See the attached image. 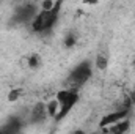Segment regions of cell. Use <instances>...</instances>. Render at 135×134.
<instances>
[{
  "label": "cell",
  "instance_id": "obj_11",
  "mask_svg": "<svg viewBox=\"0 0 135 134\" xmlns=\"http://www.w3.org/2000/svg\"><path fill=\"white\" fill-rule=\"evenodd\" d=\"M39 57L38 55H32L30 59H28V65H30V68H36L38 65H39Z\"/></svg>",
  "mask_w": 135,
  "mask_h": 134
},
{
  "label": "cell",
  "instance_id": "obj_15",
  "mask_svg": "<svg viewBox=\"0 0 135 134\" xmlns=\"http://www.w3.org/2000/svg\"><path fill=\"white\" fill-rule=\"evenodd\" d=\"M74 134H86V133H85V131H82V129H77Z\"/></svg>",
  "mask_w": 135,
  "mask_h": 134
},
{
  "label": "cell",
  "instance_id": "obj_13",
  "mask_svg": "<svg viewBox=\"0 0 135 134\" xmlns=\"http://www.w3.org/2000/svg\"><path fill=\"white\" fill-rule=\"evenodd\" d=\"M54 5H55V2L46 0V2H42V3H41V10H50V8H54Z\"/></svg>",
  "mask_w": 135,
  "mask_h": 134
},
{
  "label": "cell",
  "instance_id": "obj_1",
  "mask_svg": "<svg viewBox=\"0 0 135 134\" xmlns=\"http://www.w3.org/2000/svg\"><path fill=\"white\" fill-rule=\"evenodd\" d=\"M61 6H63L61 2H55L54 8H50V10H39L36 13V16L33 17L32 24H30L32 30L35 33H47V32H50L55 27L57 21H58Z\"/></svg>",
  "mask_w": 135,
  "mask_h": 134
},
{
  "label": "cell",
  "instance_id": "obj_5",
  "mask_svg": "<svg viewBox=\"0 0 135 134\" xmlns=\"http://www.w3.org/2000/svg\"><path fill=\"white\" fill-rule=\"evenodd\" d=\"M127 115H129V109H119V110L105 114V115L101 118V122H99V126H101V129H108L110 126L116 125L118 122L127 118Z\"/></svg>",
  "mask_w": 135,
  "mask_h": 134
},
{
  "label": "cell",
  "instance_id": "obj_9",
  "mask_svg": "<svg viewBox=\"0 0 135 134\" xmlns=\"http://www.w3.org/2000/svg\"><path fill=\"white\" fill-rule=\"evenodd\" d=\"M46 106H47V114H49V117L55 118V117L58 115V110H60V106H58V102H57V100L54 98L52 101L46 102Z\"/></svg>",
  "mask_w": 135,
  "mask_h": 134
},
{
  "label": "cell",
  "instance_id": "obj_16",
  "mask_svg": "<svg viewBox=\"0 0 135 134\" xmlns=\"http://www.w3.org/2000/svg\"><path fill=\"white\" fill-rule=\"evenodd\" d=\"M91 134H102V133H91Z\"/></svg>",
  "mask_w": 135,
  "mask_h": 134
},
{
  "label": "cell",
  "instance_id": "obj_10",
  "mask_svg": "<svg viewBox=\"0 0 135 134\" xmlns=\"http://www.w3.org/2000/svg\"><path fill=\"white\" fill-rule=\"evenodd\" d=\"M108 65V60H107V57L104 55V54H99L98 57H96V62H94V66L98 68V69H105Z\"/></svg>",
  "mask_w": 135,
  "mask_h": 134
},
{
  "label": "cell",
  "instance_id": "obj_6",
  "mask_svg": "<svg viewBox=\"0 0 135 134\" xmlns=\"http://www.w3.org/2000/svg\"><path fill=\"white\" fill-rule=\"evenodd\" d=\"M47 117H49V114H47L46 102H42V101L36 102L32 107L30 114H28V123L30 125H41V123H44L47 120Z\"/></svg>",
  "mask_w": 135,
  "mask_h": 134
},
{
  "label": "cell",
  "instance_id": "obj_7",
  "mask_svg": "<svg viewBox=\"0 0 135 134\" xmlns=\"http://www.w3.org/2000/svg\"><path fill=\"white\" fill-rule=\"evenodd\" d=\"M24 129V122L21 117H9L2 126L0 134H21Z\"/></svg>",
  "mask_w": 135,
  "mask_h": 134
},
{
  "label": "cell",
  "instance_id": "obj_14",
  "mask_svg": "<svg viewBox=\"0 0 135 134\" xmlns=\"http://www.w3.org/2000/svg\"><path fill=\"white\" fill-rule=\"evenodd\" d=\"M74 43H75V36H74V35H68L66 39H65V46L71 47V46H72Z\"/></svg>",
  "mask_w": 135,
  "mask_h": 134
},
{
  "label": "cell",
  "instance_id": "obj_8",
  "mask_svg": "<svg viewBox=\"0 0 135 134\" xmlns=\"http://www.w3.org/2000/svg\"><path fill=\"white\" fill-rule=\"evenodd\" d=\"M129 128H131V122H129L127 118H124V120L118 122L116 125L110 126L108 129H105V133H110V134H126L127 131H129Z\"/></svg>",
  "mask_w": 135,
  "mask_h": 134
},
{
  "label": "cell",
  "instance_id": "obj_12",
  "mask_svg": "<svg viewBox=\"0 0 135 134\" xmlns=\"http://www.w3.org/2000/svg\"><path fill=\"white\" fill-rule=\"evenodd\" d=\"M19 95H21V92H19L17 88H13L11 93H9V96H8V100L9 101H16L17 98H19Z\"/></svg>",
  "mask_w": 135,
  "mask_h": 134
},
{
  "label": "cell",
  "instance_id": "obj_4",
  "mask_svg": "<svg viewBox=\"0 0 135 134\" xmlns=\"http://www.w3.org/2000/svg\"><path fill=\"white\" fill-rule=\"evenodd\" d=\"M38 11L39 10H38V6L35 3H24L16 10L13 19L17 24H32V21H33V17L36 16Z\"/></svg>",
  "mask_w": 135,
  "mask_h": 134
},
{
  "label": "cell",
  "instance_id": "obj_2",
  "mask_svg": "<svg viewBox=\"0 0 135 134\" xmlns=\"http://www.w3.org/2000/svg\"><path fill=\"white\" fill-rule=\"evenodd\" d=\"M91 76H93V63L90 60H83L69 73L66 79V88L79 92V88L85 85L91 79Z\"/></svg>",
  "mask_w": 135,
  "mask_h": 134
},
{
  "label": "cell",
  "instance_id": "obj_17",
  "mask_svg": "<svg viewBox=\"0 0 135 134\" xmlns=\"http://www.w3.org/2000/svg\"><path fill=\"white\" fill-rule=\"evenodd\" d=\"M134 63H135V57H134Z\"/></svg>",
  "mask_w": 135,
  "mask_h": 134
},
{
  "label": "cell",
  "instance_id": "obj_3",
  "mask_svg": "<svg viewBox=\"0 0 135 134\" xmlns=\"http://www.w3.org/2000/svg\"><path fill=\"white\" fill-rule=\"evenodd\" d=\"M55 100H57L58 106H60V110H58V115L55 117V120L60 122V120H63L68 114L72 110V107L79 102L80 95H79V92H75V90L63 88V90H58V92H57Z\"/></svg>",
  "mask_w": 135,
  "mask_h": 134
}]
</instances>
